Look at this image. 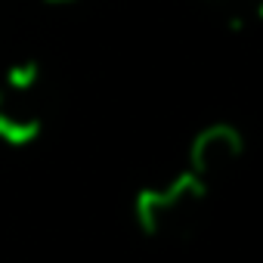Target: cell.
Masks as SVG:
<instances>
[{"label":"cell","instance_id":"1","mask_svg":"<svg viewBox=\"0 0 263 263\" xmlns=\"http://www.w3.org/2000/svg\"><path fill=\"white\" fill-rule=\"evenodd\" d=\"M211 186L192 171H180L161 186H146L134 198V220L143 235L177 241L189 238L201 220Z\"/></svg>","mask_w":263,"mask_h":263},{"label":"cell","instance_id":"2","mask_svg":"<svg viewBox=\"0 0 263 263\" xmlns=\"http://www.w3.org/2000/svg\"><path fill=\"white\" fill-rule=\"evenodd\" d=\"M41 65L34 59L13 62L0 78V143L31 146L44 130V99H41Z\"/></svg>","mask_w":263,"mask_h":263},{"label":"cell","instance_id":"3","mask_svg":"<svg viewBox=\"0 0 263 263\" xmlns=\"http://www.w3.org/2000/svg\"><path fill=\"white\" fill-rule=\"evenodd\" d=\"M241 155H245V134L235 124L217 121V124L201 127L192 137L186 171H192L195 177H201L211 186L217 177L229 174L241 161Z\"/></svg>","mask_w":263,"mask_h":263},{"label":"cell","instance_id":"4","mask_svg":"<svg viewBox=\"0 0 263 263\" xmlns=\"http://www.w3.org/2000/svg\"><path fill=\"white\" fill-rule=\"evenodd\" d=\"M208 10L232 31L263 25V0H204Z\"/></svg>","mask_w":263,"mask_h":263},{"label":"cell","instance_id":"5","mask_svg":"<svg viewBox=\"0 0 263 263\" xmlns=\"http://www.w3.org/2000/svg\"><path fill=\"white\" fill-rule=\"evenodd\" d=\"M44 4H50V7H68V4H78V0H44Z\"/></svg>","mask_w":263,"mask_h":263}]
</instances>
